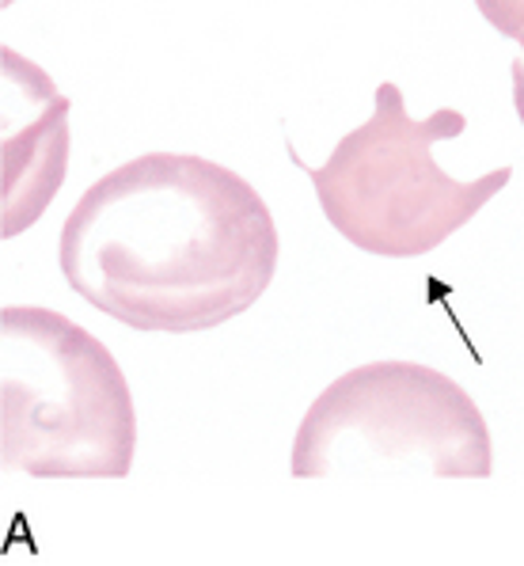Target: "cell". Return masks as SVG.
<instances>
[{
	"label": "cell",
	"instance_id": "obj_2",
	"mask_svg": "<svg viewBox=\"0 0 524 566\" xmlns=\"http://www.w3.org/2000/svg\"><path fill=\"white\" fill-rule=\"evenodd\" d=\"M137 411L115 354L76 319L34 304L0 312V457L31 479H122Z\"/></svg>",
	"mask_w": 524,
	"mask_h": 566
},
{
	"label": "cell",
	"instance_id": "obj_3",
	"mask_svg": "<svg viewBox=\"0 0 524 566\" xmlns=\"http://www.w3.org/2000/svg\"><path fill=\"white\" fill-rule=\"evenodd\" d=\"M468 118L452 107L410 118L404 92L384 81L373 118L335 145L323 168H304L331 229L357 251L384 259H418L464 229L505 182L513 168L479 179H452L433 160V145L460 137Z\"/></svg>",
	"mask_w": 524,
	"mask_h": 566
},
{
	"label": "cell",
	"instance_id": "obj_1",
	"mask_svg": "<svg viewBox=\"0 0 524 566\" xmlns=\"http://www.w3.org/2000/svg\"><path fill=\"white\" fill-rule=\"evenodd\" d=\"M277 224L243 176L195 153H145L61 224L69 290L145 335H198L248 312L277 270Z\"/></svg>",
	"mask_w": 524,
	"mask_h": 566
},
{
	"label": "cell",
	"instance_id": "obj_5",
	"mask_svg": "<svg viewBox=\"0 0 524 566\" xmlns=\"http://www.w3.org/2000/svg\"><path fill=\"white\" fill-rule=\"evenodd\" d=\"M475 8L502 39L517 42L524 50V0H475Z\"/></svg>",
	"mask_w": 524,
	"mask_h": 566
},
{
	"label": "cell",
	"instance_id": "obj_6",
	"mask_svg": "<svg viewBox=\"0 0 524 566\" xmlns=\"http://www.w3.org/2000/svg\"><path fill=\"white\" fill-rule=\"evenodd\" d=\"M510 76H513V107H517V118H521V126H524V57L513 61Z\"/></svg>",
	"mask_w": 524,
	"mask_h": 566
},
{
	"label": "cell",
	"instance_id": "obj_4",
	"mask_svg": "<svg viewBox=\"0 0 524 566\" xmlns=\"http://www.w3.org/2000/svg\"><path fill=\"white\" fill-rule=\"evenodd\" d=\"M494 446L475 399L415 361L357 365L296 426V479H486Z\"/></svg>",
	"mask_w": 524,
	"mask_h": 566
}]
</instances>
